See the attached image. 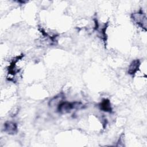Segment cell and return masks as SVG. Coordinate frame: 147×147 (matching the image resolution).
I'll list each match as a JSON object with an SVG mask.
<instances>
[{
    "label": "cell",
    "mask_w": 147,
    "mask_h": 147,
    "mask_svg": "<svg viewBox=\"0 0 147 147\" xmlns=\"http://www.w3.org/2000/svg\"><path fill=\"white\" fill-rule=\"evenodd\" d=\"M131 17L133 21L141 28L145 30L146 29V14L143 12L142 10H140L138 11L133 13Z\"/></svg>",
    "instance_id": "1"
},
{
    "label": "cell",
    "mask_w": 147,
    "mask_h": 147,
    "mask_svg": "<svg viewBox=\"0 0 147 147\" xmlns=\"http://www.w3.org/2000/svg\"><path fill=\"white\" fill-rule=\"evenodd\" d=\"M72 109H75L74 102L64 101L61 102L57 106V110L61 114L68 113Z\"/></svg>",
    "instance_id": "2"
},
{
    "label": "cell",
    "mask_w": 147,
    "mask_h": 147,
    "mask_svg": "<svg viewBox=\"0 0 147 147\" xmlns=\"http://www.w3.org/2000/svg\"><path fill=\"white\" fill-rule=\"evenodd\" d=\"M18 127L16 123L7 121L4 123V131L9 134H14L17 132Z\"/></svg>",
    "instance_id": "3"
},
{
    "label": "cell",
    "mask_w": 147,
    "mask_h": 147,
    "mask_svg": "<svg viewBox=\"0 0 147 147\" xmlns=\"http://www.w3.org/2000/svg\"><path fill=\"white\" fill-rule=\"evenodd\" d=\"M141 63L139 59H135L133 60L128 68V74L130 75H134L139 69Z\"/></svg>",
    "instance_id": "4"
},
{
    "label": "cell",
    "mask_w": 147,
    "mask_h": 147,
    "mask_svg": "<svg viewBox=\"0 0 147 147\" xmlns=\"http://www.w3.org/2000/svg\"><path fill=\"white\" fill-rule=\"evenodd\" d=\"M98 106L102 111L111 113L112 111V107L110 101L107 99H103L98 105Z\"/></svg>",
    "instance_id": "5"
},
{
    "label": "cell",
    "mask_w": 147,
    "mask_h": 147,
    "mask_svg": "<svg viewBox=\"0 0 147 147\" xmlns=\"http://www.w3.org/2000/svg\"><path fill=\"white\" fill-rule=\"evenodd\" d=\"M64 98V95L62 93L55 96L51 99H50L48 103L49 106L51 107H53L56 105L58 106L61 102H63L62 100H63Z\"/></svg>",
    "instance_id": "6"
}]
</instances>
